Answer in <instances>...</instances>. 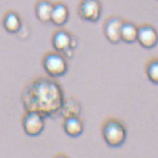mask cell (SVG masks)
Here are the masks:
<instances>
[{"instance_id":"obj_1","label":"cell","mask_w":158,"mask_h":158,"mask_svg":"<svg viewBox=\"0 0 158 158\" xmlns=\"http://www.w3.org/2000/svg\"><path fill=\"white\" fill-rule=\"evenodd\" d=\"M127 135L126 127L118 119H108L102 126L103 139L105 143L112 148L121 147L126 142Z\"/></svg>"},{"instance_id":"obj_2","label":"cell","mask_w":158,"mask_h":158,"mask_svg":"<svg viewBox=\"0 0 158 158\" xmlns=\"http://www.w3.org/2000/svg\"><path fill=\"white\" fill-rule=\"evenodd\" d=\"M43 67L51 77L63 76L68 71V63L60 52H49L43 59Z\"/></svg>"},{"instance_id":"obj_3","label":"cell","mask_w":158,"mask_h":158,"mask_svg":"<svg viewBox=\"0 0 158 158\" xmlns=\"http://www.w3.org/2000/svg\"><path fill=\"white\" fill-rule=\"evenodd\" d=\"M102 7L100 0H81L78 6V14L86 22L96 23L101 19Z\"/></svg>"},{"instance_id":"obj_4","label":"cell","mask_w":158,"mask_h":158,"mask_svg":"<svg viewBox=\"0 0 158 158\" xmlns=\"http://www.w3.org/2000/svg\"><path fill=\"white\" fill-rule=\"evenodd\" d=\"M46 123L44 120V116L36 112L29 111L23 116V127L24 132L30 137L39 136L43 132Z\"/></svg>"},{"instance_id":"obj_5","label":"cell","mask_w":158,"mask_h":158,"mask_svg":"<svg viewBox=\"0 0 158 158\" xmlns=\"http://www.w3.org/2000/svg\"><path fill=\"white\" fill-rule=\"evenodd\" d=\"M137 41L144 48L151 49L155 48L158 42L156 30L149 24H143L138 27Z\"/></svg>"},{"instance_id":"obj_6","label":"cell","mask_w":158,"mask_h":158,"mask_svg":"<svg viewBox=\"0 0 158 158\" xmlns=\"http://www.w3.org/2000/svg\"><path fill=\"white\" fill-rule=\"evenodd\" d=\"M123 20L119 17L113 16L107 19V21L104 23L103 31L106 39L112 43V44H118L121 41L120 37V32H121V26L123 23Z\"/></svg>"},{"instance_id":"obj_7","label":"cell","mask_w":158,"mask_h":158,"mask_svg":"<svg viewBox=\"0 0 158 158\" xmlns=\"http://www.w3.org/2000/svg\"><path fill=\"white\" fill-rule=\"evenodd\" d=\"M69 10L68 7L62 3L58 2L53 4V9L50 16V23L56 26H63L69 20Z\"/></svg>"},{"instance_id":"obj_8","label":"cell","mask_w":158,"mask_h":158,"mask_svg":"<svg viewBox=\"0 0 158 158\" xmlns=\"http://www.w3.org/2000/svg\"><path fill=\"white\" fill-rule=\"evenodd\" d=\"M63 129L69 137L77 138L82 135L84 125L77 116H68L63 122Z\"/></svg>"},{"instance_id":"obj_9","label":"cell","mask_w":158,"mask_h":158,"mask_svg":"<svg viewBox=\"0 0 158 158\" xmlns=\"http://www.w3.org/2000/svg\"><path fill=\"white\" fill-rule=\"evenodd\" d=\"M71 35L64 30H58L52 36V46L57 52L62 53L70 48Z\"/></svg>"},{"instance_id":"obj_10","label":"cell","mask_w":158,"mask_h":158,"mask_svg":"<svg viewBox=\"0 0 158 158\" xmlns=\"http://www.w3.org/2000/svg\"><path fill=\"white\" fill-rule=\"evenodd\" d=\"M53 9V3L49 0H39L35 4V15L36 18L42 23H50L51 11Z\"/></svg>"},{"instance_id":"obj_11","label":"cell","mask_w":158,"mask_h":158,"mask_svg":"<svg viewBox=\"0 0 158 158\" xmlns=\"http://www.w3.org/2000/svg\"><path fill=\"white\" fill-rule=\"evenodd\" d=\"M3 25L7 32L10 34H17L22 28V20L16 12L9 11L4 17Z\"/></svg>"},{"instance_id":"obj_12","label":"cell","mask_w":158,"mask_h":158,"mask_svg":"<svg viewBox=\"0 0 158 158\" xmlns=\"http://www.w3.org/2000/svg\"><path fill=\"white\" fill-rule=\"evenodd\" d=\"M138 27L131 22H123L121 26L120 37L121 41L127 44H132L137 41Z\"/></svg>"},{"instance_id":"obj_13","label":"cell","mask_w":158,"mask_h":158,"mask_svg":"<svg viewBox=\"0 0 158 158\" xmlns=\"http://www.w3.org/2000/svg\"><path fill=\"white\" fill-rule=\"evenodd\" d=\"M146 74L149 80L153 84L158 83V60L156 59L149 61L146 66Z\"/></svg>"},{"instance_id":"obj_14","label":"cell","mask_w":158,"mask_h":158,"mask_svg":"<svg viewBox=\"0 0 158 158\" xmlns=\"http://www.w3.org/2000/svg\"><path fill=\"white\" fill-rule=\"evenodd\" d=\"M77 46H78V41H77V39H76V38H75L74 36L71 35L70 48H73V49H75V48H77Z\"/></svg>"},{"instance_id":"obj_15","label":"cell","mask_w":158,"mask_h":158,"mask_svg":"<svg viewBox=\"0 0 158 158\" xmlns=\"http://www.w3.org/2000/svg\"><path fill=\"white\" fill-rule=\"evenodd\" d=\"M73 50H74V49H73V48H67L66 50H64L62 53H63L67 58L71 59V58H73Z\"/></svg>"}]
</instances>
